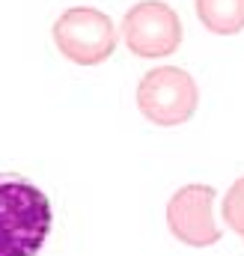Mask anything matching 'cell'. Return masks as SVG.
Masks as SVG:
<instances>
[{
  "label": "cell",
  "mask_w": 244,
  "mask_h": 256,
  "mask_svg": "<svg viewBox=\"0 0 244 256\" xmlns=\"http://www.w3.org/2000/svg\"><path fill=\"white\" fill-rule=\"evenodd\" d=\"M54 48L74 66H102L114 57L120 30L114 27L110 15L92 6H72L66 9L51 27Z\"/></svg>",
  "instance_id": "obj_2"
},
{
  "label": "cell",
  "mask_w": 244,
  "mask_h": 256,
  "mask_svg": "<svg viewBox=\"0 0 244 256\" xmlns=\"http://www.w3.org/2000/svg\"><path fill=\"white\" fill-rule=\"evenodd\" d=\"M120 36L125 48L140 60L170 57L182 45V21L179 12L164 0H140L134 3L120 24Z\"/></svg>",
  "instance_id": "obj_4"
},
{
  "label": "cell",
  "mask_w": 244,
  "mask_h": 256,
  "mask_svg": "<svg viewBox=\"0 0 244 256\" xmlns=\"http://www.w3.org/2000/svg\"><path fill=\"white\" fill-rule=\"evenodd\" d=\"M214 196L212 185H184L167 202V226L176 242L188 248H212L220 242V226L214 220Z\"/></svg>",
  "instance_id": "obj_5"
},
{
  "label": "cell",
  "mask_w": 244,
  "mask_h": 256,
  "mask_svg": "<svg viewBox=\"0 0 244 256\" xmlns=\"http://www.w3.org/2000/svg\"><path fill=\"white\" fill-rule=\"evenodd\" d=\"M51 226L48 194L18 173H0V256H39Z\"/></svg>",
  "instance_id": "obj_1"
},
{
  "label": "cell",
  "mask_w": 244,
  "mask_h": 256,
  "mask_svg": "<svg viewBox=\"0 0 244 256\" xmlns=\"http://www.w3.org/2000/svg\"><path fill=\"white\" fill-rule=\"evenodd\" d=\"M220 208H224L226 226L244 238V176L230 185V191H226V196H224V206H220Z\"/></svg>",
  "instance_id": "obj_7"
},
{
  "label": "cell",
  "mask_w": 244,
  "mask_h": 256,
  "mask_svg": "<svg viewBox=\"0 0 244 256\" xmlns=\"http://www.w3.org/2000/svg\"><path fill=\"white\" fill-rule=\"evenodd\" d=\"M200 104V86L179 66L149 68L137 84V108L140 114L158 128L184 126Z\"/></svg>",
  "instance_id": "obj_3"
},
{
  "label": "cell",
  "mask_w": 244,
  "mask_h": 256,
  "mask_svg": "<svg viewBox=\"0 0 244 256\" xmlns=\"http://www.w3.org/2000/svg\"><path fill=\"white\" fill-rule=\"evenodd\" d=\"M194 9L214 36H238L244 30V0H194Z\"/></svg>",
  "instance_id": "obj_6"
}]
</instances>
